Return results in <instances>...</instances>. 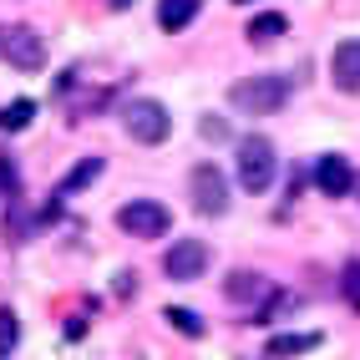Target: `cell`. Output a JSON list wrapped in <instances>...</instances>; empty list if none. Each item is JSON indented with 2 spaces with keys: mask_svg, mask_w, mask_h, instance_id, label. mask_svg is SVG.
I'll use <instances>...</instances> for the list:
<instances>
[{
  "mask_svg": "<svg viewBox=\"0 0 360 360\" xmlns=\"http://www.w3.org/2000/svg\"><path fill=\"white\" fill-rule=\"evenodd\" d=\"M97 178H102V158H82V162L61 178V193H82V188H91Z\"/></svg>",
  "mask_w": 360,
  "mask_h": 360,
  "instance_id": "12",
  "label": "cell"
},
{
  "mask_svg": "<svg viewBox=\"0 0 360 360\" xmlns=\"http://www.w3.org/2000/svg\"><path fill=\"white\" fill-rule=\"evenodd\" d=\"M229 102L238 112H249V117H269V112H279L290 102V82L284 77H244V82L229 86Z\"/></svg>",
  "mask_w": 360,
  "mask_h": 360,
  "instance_id": "1",
  "label": "cell"
},
{
  "mask_svg": "<svg viewBox=\"0 0 360 360\" xmlns=\"http://www.w3.org/2000/svg\"><path fill=\"white\" fill-rule=\"evenodd\" d=\"M0 56L20 71H36L46 66V51H41V36L31 26H0Z\"/></svg>",
  "mask_w": 360,
  "mask_h": 360,
  "instance_id": "6",
  "label": "cell"
},
{
  "mask_svg": "<svg viewBox=\"0 0 360 360\" xmlns=\"http://www.w3.org/2000/svg\"><path fill=\"white\" fill-rule=\"evenodd\" d=\"M167 325H173L178 335H188V340H198V335H203V320L193 315V309H183V304H167V315H162Z\"/></svg>",
  "mask_w": 360,
  "mask_h": 360,
  "instance_id": "16",
  "label": "cell"
},
{
  "mask_svg": "<svg viewBox=\"0 0 360 360\" xmlns=\"http://www.w3.org/2000/svg\"><path fill=\"white\" fill-rule=\"evenodd\" d=\"M198 132H203L208 142H224V137H229V127L219 122V117H203V122H198Z\"/></svg>",
  "mask_w": 360,
  "mask_h": 360,
  "instance_id": "19",
  "label": "cell"
},
{
  "mask_svg": "<svg viewBox=\"0 0 360 360\" xmlns=\"http://www.w3.org/2000/svg\"><path fill=\"white\" fill-rule=\"evenodd\" d=\"M167 224H173V213H167L158 198H132V203H122V213H117V229L132 233V238H162Z\"/></svg>",
  "mask_w": 360,
  "mask_h": 360,
  "instance_id": "5",
  "label": "cell"
},
{
  "mask_svg": "<svg viewBox=\"0 0 360 360\" xmlns=\"http://www.w3.org/2000/svg\"><path fill=\"white\" fill-rule=\"evenodd\" d=\"M224 295H229L233 304H259L264 295H269V279L254 274V269H233V274L224 279Z\"/></svg>",
  "mask_w": 360,
  "mask_h": 360,
  "instance_id": "10",
  "label": "cell"
},
{
  "mask_svg": "<svg viewBox=\"0 0 360 360\" xmlns=\"http://www.w3.org/2000/svg\"><path fill=\"white\" fill-rule=\"evenodd\" d=\"M162 269H167V279H198L208 269V244L203 238H178V244L162 254Z\"/></svg>",
  "mask_w": 360,
  "mask_h": 360,
  "instance_id": "7",
  "label": "cell"
},
{
  "mask_svg": "<svg viewBox=\"0 0 360 360\" xmlns=\"http://www.w3.org/2000/svg\"><path fill=\"white\" fill-rule=\"evenodd\" d=\"M122 127H127V137L132 142H142V148H158V142H167V107L162 102H148V97H137V102H127L122 107Z\"/></svg>",
  "mask_w": 360,
  "mask_h": 360,
  "instance_id": "3",
  "label": "cell"
},
{
  "mask_svg": "<svg viewBox=\"0 0 360 360\" xmlns=\"http://www.w3.org/2000/svg\"><path fill=\"white\" fill-rule=\"evenodd\" d=\"M31 117H36V102H31V97H15L11 107H0V132H20V127H31Z\"/></svg>",
  "mask_w": 360,
  "mask_h": 360,
  "instance_id": "13",
  "label": "cell"
},
{
  "mask_svg": "<svg viewBox=\"0 0 360 360\" xmlns=\"http://www.w3.org/2000/svg\"><path fill=\"white\" fill-rule=\"evenodd\" d=\"M188 193H193V208L203 213V219L229 213V178H224L213 162H198L193 173H188Z\"/></svg>",
  "mask_w": 360,
  "mask_h": 360,
  "instance_id": "4",
  "label": "cell"
},
{
  "mask_svg": "<svg viewBox=\"0 0 360 360\" xmlns=\"http://www.w3.org/2000/svg\"><path fill=\"white\" fill-rule=\"evenodd\" d=\"M340 295H345V304L360 315V259H345V269H340Z\"/></svg>",
  "mask_w": 360,
  "mask_h": 360,
  "instance_id": "17",
  "label": "cell"
},
{
  "mask_svg": "<svg viewBox=\"0 0 360 360\" xmlns=\"http://www.w3.org/2000/svg\"><path fill=\"white\" fill-rule=\"evenodd\" d=\"M15 340H20V325H15V315H11V309H0V355H6V350H15Z\"/></svg>",
  "mask_w": 360,
  "mask_h": 360,
  "instance_id": "18",
  "label": "cell"
},
{
  "mask_svg": "<svg viewBox=\"0 0 360 360\" xmlns=\"http://www.w3.org/2000/svg\"><path fill=\"white\" fill-rule=\"evenodd\" d=\"M274 173H279V162H274L269 137H244L238 142V188H244V193H269Z\"/></svg>",
  "mask_w": 360,
  "mask_h": 360,
  "instance_id": "2",
  "label": "cell"
},
{
  "mask_svg": "<svg viewBox=\"0 0 360 360\" xmlns=\"http://www.w3.org/2000/svg\"><path fill=\"white\" fill-rule=\"evenodd\" d=\"M315 188H320L325 198H345L350 188H355V167H350L345 158H335V153L320 158V162H315Z\"/></svg>",
  "mask_w": 360,
  "mask_h": 360,
  "instance_id": "8",
  "label": "cell"
},
{
  "mask_svg": "<svg viewBox=\"0 0 360 360\" xmlns=\"http://www.w3.org/2000/svg\"><path fill=\"white\" fill-rule=\"evenodd\" d=\"M284 31H290V20H284L279 11H264V15L249 20V41H274V36H284Z\"/></svg>",
  "mask_w": 360,
  "mask_h": 360,
  "instance_id": "14",
  "label": "cell"
},
{
  "mask_svg": "<svg viewBox=\"0 0 360 360\" xmlns=\"http://www.w3.org/2000/svg\"><path fill=\"white\" fill-rule=\"evenodd\" d=\"M330 77L340 91H360V41H340L330 56Z\"/></svg>",
  "mask_w": 360,
  "mask_h": 360,
  "instance_id": "9",
  "label": "cell"
},
{
  "mask_svg": "<svg viewBox=\"0 0 360 360\" xmlns=\"http://www.w3.org/2000/svg\"><path fill=\"white\" fill-rule=\"evenodd\" d=\"M198 6H203V0H158V26H162V31H183V26H193Z\"/></svg>",
  "mask_w": 360,
  "mask_h": 360,
  "instance_id": "11",
  "label": "cell"
},
{
  "mask_svg": "<svg viewBox=\"0 0 360 360\" xmlns=\"http://www.w3.org/2000/svg\"><path fill=\"white\" fill-rule=\"evenodd\" d=\"M320 345V335H274L269 340V355L284 360V355H304V350H315Z\"/></svg>",
  "mask_w": 360,
  "mask_h": 360,
  "instance_id": "15",
  "label": "cell"
},
{
  "mask_svg": "<svg viewBox=\"0 0 360 360\" xmlns=\"http://www.w3.org/2000/svg\"><path fill=\"white\" fill-rule=\"evenodd\" d=\"M233 6H249V0H233Z\"/></svg>",
  "mask_w": 360,
  "mask_h": 360,
  "instance_id": "20",
  "label": "cell"
}]
</instances>
